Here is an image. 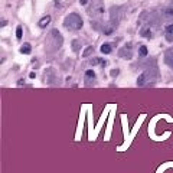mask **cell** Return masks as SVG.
Segmentation results:
<instances>
[{"mask_svg": "<svg viewBox=\"0 0 173 173\" xmlns=\"http://www.w3.org/2000/svg\"><path fill=\"white\" fill-rule=\"evenodd\" d=\"M140 35H141V36H147V38H150V36H151V32H150V29H143V30L140 32Z\"/></svg>", "mask_w": 173, "mask_h": 173, "instance_id": "7c38bea8", "label": "cell"}, {"mask_svg": "<svg viewBox=\"0 0 173 173\" xmlns=\"http://www.w3.org/2000/svg\"><path fill=\"white\" fill-rule=\"evenodd\" d=\"M95 82V72L94 71H86L85 72V85H92Z\"/></svg>", "mask_w": 173, "mask_h": 173, "instance_id": "7a4b0ae2", "label": "cell"}, {"mask_svg": "<svg viewBox=\"0 0 173 173\" xmlns=\"http://www.w3.org/2000/svg\"><path fill=\"white\" fill-rule=\"evenodd\" d=\"M101 52H103V54H111V45L104 43V45L101 46Z\"/></svg>", "mask_w": 173, "mask_h": 173, "instance_id": "9c48e42d", "label": "cell"}, {"mask_svg": "<svg viewBox=\"0 0 173 173\" xmlns=\"http://www.w3.org/2000/svg\"><path fill=\"white\" fill-rule=\"evenodd\" d=\"M89 64H91V65H100V64H104V65H105L107 62H105V61H103L101 58H94V59H92Z\"/></svg>", "mask_w": 173, "mask_h": 173, "instance_id": "30bf717a", "label": "cell"}, {"mask_svg": "<svg viewBox=\"0 0 173 173\" xmlns=\"http://www.w3.org/2000/svg\"><path fill=\"white\" fill-rule=\"evenodd\" d=\"M92 52H94V48H92V46H88V48L85 49V52L82 54V56H84V58H86V56H89V55H91Z\"/></svg>", "mask_w": 173, "mask_h": 173, "instance_id": "8fae6325", "label": "cell"}, {"mask_svg": "<svg viewBox=\"0 0 173 173\" xmlns=\"http://www.w3.org/2000/svg\"><path fill=\"white\" fill-rule=\"evenodd\" d=\"M55 4H56V7H59V4H61V2H59V0H55Z\"/></svg>", "mask_w": 173, "mask_h": 173, "instance_id": "e0dca14e", "label": "cell"}, {"mask_svg": "<svg viewBox=\"0 0 173 173\" xmlns=\"http://www.w3.org/2000/svg\"><path fill=\"white\" fill-rule=\"evenodd\" d=\"M165 62L167 64L170 68H173V49L166 51V54H165Z\"/></svg>", "mask_w": 173, "mask_h": 173, "instance_id": "3957f363", "label": "cell"}, {"mask_svg": "<svg viewBox=\"0 0 173 173\" xmlns=\"http://www.w3.org/2000/svg\"><path fill=\"white\" fill-rule=\"evenodd\" d=\"M117 74H118V69H113L111 71V75L113 76H117Z\"/></svg>", "mask_w": 173, "mask_h": 173, "instance_id": "9a60e30c", "label": "cell"}, {"mask_svg": "<svg viewBox=\"0 0 173 173\" xmlns=\"http://www.w3.org/2000/svg\"><path fill=\"white\" fill-rule=\"evenodd\" d=\"M20 52L25 55H29L30 52H32V46H30L29 43H23V45L20 46Z\"/></svg>", "mask_w": 173, "mask_h": 173, "instance_id": "5b68a950", "label": "cell"}, {"mask_svg": "<svg viewBox=\"0 0 173 173\" xmlns=\"http://www.w3.org/2000/svg\"><path fill=\"white\" fill-rule=\"evenodd\" d=\"M138 52H140V55H141V56H146V55H147V48H146V46H140V49H138Z\"/></svg>", "mask_w": 173, "mask_h": 173, "instance_id": "4fadbf2b", "label": "cell"}, {"mask_svg": "<svg viewBox=\"0 0 173 173\" xmlns=\"http://www.w3.org/2000/svg\"><path fill=\"white\" fill-rule=\"evenodd\" d=\"M52 36H54V38L56 39V45H58V46H61V45H62V36H61V33L58 32L56 29H54V30H52Z\"/></svg>", "mask_w": 173, "mask_h": 173, "instance_id": "277c9868", "label": "cell"}, {"mask_svg": "<svg viewBox=\"0 0 173 173\" xmlns=\"http://www.w3.org/2000/svg\"><path fill=\"white\" fill-rule=\"evenodd\" d=\"M81 2V4H86V0H79Z\"/></svg>", "mask_w": 173, "mask_h": 173, "instance_id": "d6986e66", "label": "cell"}, {"mask_svg": "<svg viewBox=\"0 0 173 173\" xmlns=\"http://www.w3.org/2000/svg\"><path fill=\"white\" fill-rule=\"evenodd\" d=\"M22 35H23V32H22V26H17V29H16V38L17 39H22Z\"/></svg>", "mask_w": 173, "mask_h": 173, "instance_id": "5bb4252c", "label": "cell"}, {"mask_svg": "<svg viewBox=\"0 0 173 173\" xmlns=\"http://www.w3.org/2000/svg\"><path fill=\"white\" fill-rule=\"evenodd\" d=\"M49 22H51V16H45V17H42V19L39 20V26L45 27V26H48L49 25Z\"/></svg>", "mask_w": 173, "mask_h": 173, "instance_id": "ba28073f", "label": "cell"}, {"mask_svg": "<svg viewBox=\"0 0 173 173\" xmlns=\"http://www.w3.org/2000/svg\"><path fill=\"white\" fill-rule=\"evenodd\" d=\"M166 38H167L169 42L173 41V25H169V26L166 27Z\"/></svg>", "mask_w": 173, "mask_h": 173, "instance_id": "52a82bcc", "label": "cell"}, {"mask_svg": "<svg viewBox=\"0 0 173 173\" xmlns=\"http://www.w3.org/2000/svg\"><path fill=\"white\" fill-rule=\"evenodd\" d=\"M81 46H82V42L79 41V39H74V41H72V49H74V52H79V51H81Z\"/></svg>", "mask_w": 173, "mask_h": 173, "instance_id": "8992f818", "label": "cell"}, {"mask_svg": "<svg viewBox=\"0 0 173 173\" xmlns=\"http://www.w3.org/2000/svg\"><path fill=\"white\" fill-rule=\"evenodd\" d=\"M17 84H19V85H23L25 81H23V79H19V81H17Z\"/></svg>", "mask_w": 173, "mask_h": 173, "instance_id": "2e32d148", "label": "cell"}, {"mask_svg": "<svg viewBox=\"0 0 173 173\" xmlns=\"http://www.w3.org/2000/svg\"><path fill=\"white\" fill-rule=\"evenodd\" d=\"M29 76H30V78H35V76H36V74H35V72H30V75H29Z\"/></svg>", "mask_w": 173, "mask_h": 173, "instance_id": "ac0fdd59", "label": "cell"}, {"mask_svg": "<svg viewBox=\"0 0 173 173\" xmlns=\"http://www.w3.org/2000/svg\"><path fill=\"white\" fill-rule=\"evenodd\" d=\"M82 25H84V22H82V19L76 13L68 15L64 20V26L66 27V29H71V30H79L82 27Z\"/></svg>", "mask_w": 173, "mask_h": 173, "instance_id": "6da1fadb", "label": "cell"}]
</instances>
